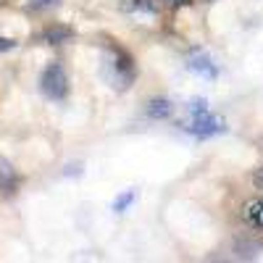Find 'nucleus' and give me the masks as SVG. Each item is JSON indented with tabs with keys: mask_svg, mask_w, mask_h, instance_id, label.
<instances>
[{
	"mask_svg": "<svg viewBox=\"0 0 263 263\" xmlns=\"http://www.w3.org/2000/svg\"><path fill=\"white\" fill-rule=\"evenodd\" d=\"M179 126L187 135H195V137H216V135H224L227 132V119L213 114L208 100L197 98L184 105V116H182Z\"/></svg>",
	"mask_w": 263,
	"mask_h": 263,
	"instance_id": "1",
	"label": "nucleus"
},
{
	"mask_svg": "<svg viewBox=\"0 0 263 263\" xmlns=\"http://www.w3.org/2000/svg\"><path fill=\"white\" fill-rule=\"evenodd\" d=\"M40 90L50 100H63L66 95H69V77H66V69L58 61L45 66V71H42V77H40Z\"/></svg>",
	"mask_w": 263,
	"mask_h": 263,
	"instance_id": "2",
	"label": "nucleus"
},
{
	"mask_svg": "<svg viewBox=\"0 0 263 263\" xmlns=\"http://www.w3.org/2000/svg\"><path fill=\"white\" fill-rule=\"evenodd\" d=\"M108 66H111V79L116 82V87H126L135 79V61L116 45H111V61H108Z\"/></svg>",
	"mask_w": 263,
	"mask_h": 263,
	"instance_id": "3",
	"label": "nucleus"
},
{
	"mask_svg": "<svg viewBox=\"0 0 263 263\" xmlns=\"http://www.w3.org/2000/svg\"><path fill=\"white\" fill-rule=\"evenodd\" d=\"M187 66H190V71L200 74V77H205V79H216V77H218V66H216L213 58H211L208 53H203V50H195V53L187 58Z\"/></svg>",
	"mask_w": 263,
	"mask_h": 263,
	"instance_id": "4",
	"label": "nucleus"
},
{
	"mask_svg": "<svg viewBox=\"0 0 263 263\" xmlns=\"http://www.w3.org/2000/svg\"><path fill=\"white\" fill-rule=\"evenodd\" d=\"M242 221L250 227V229H258L263 232V197H253V200H248L242 205Z\"/></svg>",
	"mask_w": 263,
	"mask_h": 263,
	"instance_id": "5",
	"label": "nucleus"
},
{
	"mask_svg": "<svg viewBox=\"0 0 263 263\" xmlns=\"http://www.w3.org/2000/svg\"><path fill=\"white\" fill-rule=\"evenodd\" d=\"M147 116L150 119H156V121H163V119H168L171 114H174V105H171V100L168 98H153V100H147Z\"/></svg>",
	"mask_w": 263,
	"mask_h": 263,
	"instance_id": "6",
	"label": "nucleus"
},
{
	"mask_svg": "<svg viewBox=\"0 0 263 263\" xmlns=\"http://www.w3.org/2000/svg\"><path fill=\"white\" fill-rule=\"evenodd\" d=\"M16 187H18V174H16V168H13L8 161L0 158V190L11 195V192H16Z\"/></svg>",
	"mask_w": 263,
	"mask_h": 263,
	"instance_id": "7",
	"label": "nucleus"
},
{
	"mask_svg": "<svg viewBox=\"0 0 263 263\" xmlns=\"http://www.w3.org/2000/svg\"><path fill=\"white\" fill-rule=\"evenodd\" d=\"M71 37V29H66V27H50L40 34V40H45L48 45H61V42H66Z\"/></svg>",
	"mask_w": 263,
	"mask_h": 263,
	"instance_id": "8",
	"label": "nucleus"
},
{
	"mask_svg": "<svg viewBox=\"0 0 263 263\" xmlns=\"http://www.w3.org/2000/svg\"><path fill=\"white\" fill-rule=\"evenodd\" d=\"M135 197H137V192L135 190H126V192H121L119 197H116V200H114V211L116 213H124L132 203H135Z\"/></svg>",
	"mask_w": 263,
	"mask_h": 263,
	"instance_id": "9",
	"label": "nucleus"
},
{
	"mask_svg": "<svg viewBox=\"0 0 263 263\" xmlns=\"http://www.w3.org/2000/svg\"><path fill=\"white\" fill-rule=\"evenodd\" d=\"M53 6H58V0H29L32 11H45V8H53Z\"/></svg>",
	"mask_w": 263,
	"mask_h": 263,
	"instance_id": "10",
	"label": "nucleus"
},
{
	"mask_svg": "<svg viewBox=\"0 0 263 263\" xmlns=\"http://www.w3.org/2000/svg\"><path fill=\"white\" fill-rule=\"evenodd\" d=\"M253 184H255V190L263 192V166H258V168L253 171Z\"/></svg>",
	"mask_w": 263,
	"mask_h": 263,
	"instance_id": "11",
	"label": "nucleus"
},
{
	"mask_svg": "<svg viewBox=\"0 0 263 263\" xmlns=\"http://www.w3.org/2000/svg\"><path fill=\"white\" fill-rule=\"evenodd\" d=\"M16 48V42L8 40V37H0V53H6V50H13Z\"/></svg>",
	"mask_w": 263,
	"mask_h": 263,
	"instance_id": "12",
	"label": "nucleus"
},
{
	"mask_svg": "<svg viewBox=\"0 0 263 263\" xmlns=\"http://www.w3.org/2000/svg\"><path fill=\"white\" fill-rule=\"evenodd\" d=\"M163 3H166V6H174V8H179V6H187L190 0H163Z\"/></svg>",
	"mask_w": 263,
	"mask_h": 263,
	"instance_id": "13",
	"label": "nucleus"
}]
</instances>
